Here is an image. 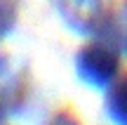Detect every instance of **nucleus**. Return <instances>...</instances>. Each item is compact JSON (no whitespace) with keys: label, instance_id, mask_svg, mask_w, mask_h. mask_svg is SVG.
<instances>
[{"label":"nucleus","instance_id":"nucleus-1","mask_svg":"<svg viewBox=\"0 0 127 125\" xmlns=\"http://www.w3.org/2000/svg\"><path fill=\"white\" fill-rule=\"evenodd\" d=\"M75 73L87 87L106 90L120 76V50L108 40H94L75 54Z\"/></svg>","mask_w":127,"mask_h":125},{"label":"nucleus","instance_id":"nucleus-2","mask_svg":"<svg viewBox=\"0 0 127 125\" xmlns=\"http://www.w3.org/2000/svg\"><path fill=\"white\" fill-rule=\"evenodd\" d=\"M54 7L64 17V21L82 36L96 33L101 26V0H54Z\"/></svg>","mask_w":127,"mask_h":125},{"label":"nucleus","instance_id":"nucleus-3","mask_svg":"<svg viewBox=\"0 0 127 125\" xmlns=\"http://www.w3.org/2000/svg\"><path fill=\"white\" fill-rule=\"evenodd\" d=\"M106 116L113 125H127V76H118L106 87Z\"/></svg>","mask_w":127,"mask_h":125},{"label":"nucleus","instance_id":"nucleus-4","mask_svg":"<svg viewBox=\"0 0 127 125\" xmlns=\"http://www.w3.org/2000/svg\"><path fill=\"white\" fill-rule=\"evenodd\" d=\"M17 17H19L17 0H0V42L17 26Z\"/></svg>","mask_w":127,"mask_h":125},{"label":"nucleus","instance_id":"nucleus-5","mask_svg":"<svg viewBox=\"0 0 127 125\" xmlns=\"http://www.w3.org/2000/svg\"><path fill=\"white\" fill-rule=\"evenodd\" d=\"M47 125H82V123H80V118H78L75 113H71V111L64 109V111H57L54 116L50 118Z\"/></svg>","mask_w":127,"mask_h":125},{"label":"nucleus","instance_id":"nucleus-6","mask_svg":"<svg viewBox=\"0 0 127 125\" xmlns=\"http://www.w3.org/2000/svg\"><path fill=\"white\" fill-rule=\"evenodd\" d=\"M0 125H5V111H2V106H0Z\"/></svg>","mask_w":127,"mask_h":125}]
</instances>
